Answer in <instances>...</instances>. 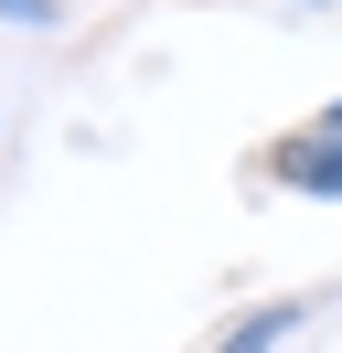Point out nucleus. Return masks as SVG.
I'll use <instances>...</instances> for the list:
<instances>
[{"mask_svg":"<svg viewBox=\"0 0 342 353\" xmlns=\"http://www.w3.org/2000/svg\"><path fill=\"white\" fill-rule=\"evenodd\" d=\"M0 22H54V0H0Z\"/></svg>","mask_w":342,"mask_h":353,"instance_id":"7ed1b4c3","label":"nucleus"},{"mask_svg":"<svg viewBox=\"0 0 342 353\" xmlns=\"http://www.w3.org/2000/svg\"><path fill=\"white\" fill-rule=\"evenodd\" d=\"M256 182H278V193H321V203H342V108H321L310 129H278L268 150H256Z\"/></svg>","mask_w":342,"mask_h":353,"instance_id":"f257e3e1","label":"nucleus"},{"mask_svg":"<svg viewBox=\"0 0 342 353\" xmlns=\"http://www.w3.org/2000/svg\"><path fill=\"white\" fill-rule=\"evenodd\" d=\"M299 321H310V289H289V300H268V310H235V321L214 332V353H268V343H289Z\"/></svg>","mask_w":342,"mask_h":353,"instance_id":"f03ea898","label":"nucleus"}]
</instances>
